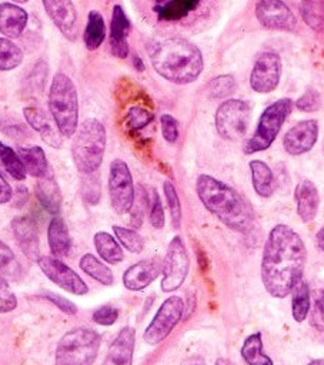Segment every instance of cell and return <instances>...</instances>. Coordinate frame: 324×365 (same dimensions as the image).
Instances as JSON below:
<instances>
[{
	"label": "cell",
	"mask_w": 324,
	"mask_h": 365,
	"mask_svg": "<svg viewBox=\"0 0 324 365\" xmlns=\"http://www.w3.org/2000/svg\"><path fill=\"white\" fill-rule=\"evenodd\" d=\"M307 248L288 225L277 224L268 232L261 258V281L274 298H285L303 278Z\"/></svg>",
	"instance_id": "obj_1"
},
{
	"label": "cell",
	"mask_w": 324,
	"mask_h": 365,
	"mask_svg": "<svg viewBox=\"0 0 324 365\" xmlns=\"http://www.w3.org/2000/svg\"><path fill=\"white\" fill-rule=\"evenodd\" d=\"M153 68L176 84L194 81L203 71V54L197 46L181 37H157L147 44Z\"/></svg>",
	"instance_id": "obj_2"
},
{
	"label": "cell",
	"mask_w": 324,
	"mask_h": 365,
	"mask_svg": "<svg viewBox=\"0 0 324 365\" xmlns=\"http://www.w3.org/2000/svg\"><path fill=\"white\" fill-rule=\"evenodd\" d=\"M196 191L201 204L230 230L247 232L253 227L254 215L250 205L228 184L201 174L197 177Z\"/></svg>",
	"instance_id": "obj_3"
},
{
	"label": "cell",
	"mask_w": 324,
	"mask_h": 365,
	"mask_svg": "<svg viewBox=\"0 0 324 365\" xmlns=\"http://www.w3.org/2000/svg\"><path fill=\"white\" fill-rule=\"evenodd\" d=\"M106 140V128L98 120L87 118L80 124L71 143L73 161L80 173L93 174L101 165Z\"/></svg>",
	"instance_id": "obj_4"
},
{
	"label": "cell",
	"mask_w": 324,
	"mask_h": 365,
	"mask_svg": "<svg viewBox=\"0 0 324 365\" xmlns=\"http://www.w3.org/2000/svg\"><path fill=\"white\" fill-rule=\"evenodd\" d=\"M49 108L63 137H73L79 125V97L70 77L57 73L49 91Z\"/></svg>",
	"instance_id": "obj_5"
},
{
	"label": "cell",
	"mask_w": 324,
	"mask_h": 365,
	"mask_svg": "<svg viewBox=\"0 0 324 365\" xmlns=\"http://www.w3.org/2000/svg\"><path fill=\"white\" fill-rule=\"evenodd\" d=\"M100 345L101 336L97 331L86 327L73 328L59 341L54 365H93Z\"/></svg>",
	"instance_id": "obj_6"
},
{
	"label": "cell",
	"mask_w": 324,
	"mask_h": 365,
	"mask_svg": "<svg viewBox=\"0 0 324 365\" xmlns=\"http://www.w3.org/2000/svg\"><path fill=\"white\" fill-rule=\"evenodd\" d=\"M291 110L293 101L290 98H280L265 107L260 115L254 134L244 145V153L254 154L267 150L275 140Z\"/></svg>",
	"instance_id": "obj_7"
},
{
	"label": "cell",
	"mask_w": 324,
	"mask_h": 365,
	"mask_svg": "<svg viewBox=\"0 0 324 365\" xmlns=\"http://www.w3.org/2000/svg\"><path fill=\"white\" fill-rule=\"evenodd\" d=\"M251 118L250 106L238 98L223 101L216 111V128L221 138L227 141L241 140L248 128Z\"/></svg>",
	"instance_id": "obj_8"
},
{
	"label": "cell",
	"mask_w": 324,
	"mask_h": 365,
	"mask_svg": "<svg viewBox=\"0 0 324 365\" xmlns=\"http://www.w3.org/2000/svg\"><path fill=\"white\" fill-rule=\"evenodd\" d=\"M183 314L184 302L181 297L171 295L164 299L143 334L144 341L148 345H158L163 342L180 322Z\"/></svg>",
	"instance_id": "obj_9"
},
{
	"label": "cell",
	"mask_w": 324,
	"mask_h": 365,
	"mask_svg": "<svg viewBox=\"0 0 324 365\" xmlns=\"http://www.w3.org/2000/svg\"><path fill=\"white\" fill-rule=\"evenodd\" d=\"M108 197L113 210L117 214H126L131 211L136 200V190L128 165L116 158L110 164L108 171Z\"/></svg>",
	"instance_id": "obj_10"
},
{
	"label": "cell",
	"mask_w": 324,
	"mask_h": 365,
	"mask_svg": "<svg viewBox=\"0 0 324 365\" xmlns=\"http://www.w3.org/2000/svg\"><path fill=\"white\" fill-rule=\"evenodd\" d=\"M190 268V258L180 235L171 238L166 257L163 259V279L161 289L164 292H173L178 289L187 278Z\"/></svg>",
	"instance_id": "obj_11"
},
{
	"label": "cell",
	"mask_w": 324,
	"mask_h": 365,
	"mask_svg": "<svg viewBox=\"0 0 324 365\" xmlns=\"http://www.w3.org/2000/svg\"><path fill=\"white\" fill-rule=\"evenodd\" d=\"M39 268L41 272L57 287L74 295H84L88 291L87 284L81 279V277L71 269L69 265L61 262L56 257L40 255L37 258Z\"/></svg>",
	"instance_id": "obj_12"
},
{
	"label": "cell",
	"mask_w": 324,
	"mask_h": 365,
	"mask_svg": "<svg viewBox=\"0 0 324 365\" xmlns=\"http://www.w3.org/2000/svg\"><path fill=\"white\" fill-rule=\"evenodd\" d=\"M281 77V58L273 51L261 53L251 70L250 86L257 93L273 91Z\"/></svg>",
	"instance_id": "obj_13"
},
{
	"label": "cell",
	"mask_w": 324,
	"mask_h": 365,
	"mask_svg": "<svg viewBox=\"0 0 324 365\" xmlns=\"http://www.w3.org/2000/svg\"><path fill=\"white\" fill-rule=\"evenodd\" d=\"M255 17L264 27L271 30L293 31L297 26L294 13L283 0H258Z\"/></svg>",
	"instance_id": "obj_14"
},
{
	"label": "cell",
	"mask_w": 324,
	"mask_h": 365,
	"mask_svg": "<svg viewBox=\"0 0 324 365\" xmlns=\"http://www.w3.org/2000/svg\"><path fill=\"white\" fill-rule=\"evenodd\" d=\"M318 138L317 120H303L293 125L283 138L284 150L290 155H301L310 151Z\"/></svg>",
	"instance_id": "obj_15"
},
{
	"label": "cell",
	"mask_w": 324,
	"mask_h": 365,
	"mask_svg": "<svg viewBox=\"0 0 324 365\" xmlns=\"http://www.w3.org/2000/svg\"><path fill=\"white\" fill-rule=\"evenodd\" d=\"M44 10L57 29L69 40H74L79 33L77 11L71 0H43Z\"/></svg>",
	"instance_id": "obj_16"
},
{
	"label": "cell",
	"mask_w": 324,
	"mask_h": 365,
	"mask_svg": "<svg viewBox=\"0 0 324 365\" xmlns=\"http://www.w3.org/2000/svg\"><path fill=\"white\" fill-rule=\"evenodd\" d=\"M163 272V261L151 257L128 267L123 274V284L130 291L147 288Z\"/></svg>",
	"instance_id": "obj_17"
},
{
	"label": "cell",
	"mask_w": 324,
	"mask_h": 365,
	"mask_svg": "<svg viewBox=\"0 0 324 365\" xmlns=\"http://www.w3.org/2000/svg\"><path fill=\"white\" fill-rule=\"evenodd\" d=\"M11 231L17 244L20 245L24 255L30 259H36L40 257L39 251V231L34 220L30 215H19L11 221Z\"/></svg>",
	"instance_id": "obj_18"
},
{
	"label": "cell",
	"mask_w": 324,
	"mask_h": 365,
	"mask_svg": "<svg viewBox=\"0 0 324 365\" xmlns=\"http://www.w3.org/2000/svg\"><path fill=\"white\" fill-rule=\"evenodd\" d=\"M136 345V331L133 327H124L108 346L103 365H131Z\"/></svg>",
	"instance_id": "obj_19"
},
{
	"label": "cell",
	"mask_w": 324,
	"mask_h": 365,
	"mask_svg": "<svg viewBox=\"0 0 324 365\" xmlns=\"http://www.w3.org/2000/svg\"><path fill=\"white\" fill-rule=\"evenodd\" d=\"M131 24L127 19L123 7L120 4H116L113 7L111 14V24H110V48L113 56L118 58H124L128 54V33H130Z\"/></svg>",
	"instance_id": "obj_20"
},
{
	"label": "cell",
	"mask_w": 324,
	"mask_h": 365,
	"mask_svg": "<svg viewBox=\"0 0 324 365\" xmlns=\"http://www.w3.org/2000/svg\"><path fill=\"white\" fill-rule=\"evenodd\" d=\"M297 214L303 222H311L318 211L320 194L315 184L310 180H303L298 182L294 191Z\"/></svg>",
	"instance_id": "obj_21"
},
{
	"label": "cell",
	"mask_w": 324,
	"mask_h": 365,
	"mask_svg": "<svg viewBox=\"0 0 324 365\" xmlns=\"http://www.w3.org/2000/svg\"><path fill=\"white\" fill-rule=\"evenodd\" d=\"M153 13L158 21L173 23L197 10L201 0H153Z\"/></svg>",
	"instance_id": "obj_22"
},
{
	"label": "cell",
	"mask_w": 324,
	"mask_h": 365,
	"mask_svg": "<svg viewBox=\"0 0 324 365\" xmlns=\"http://www.w3.org/2000/svg\"><path fill=\"white\" fill-rule=\"evenodd\" d=\"M27 24V13L17 4H0V33L9 38L19 37Z\"/></svg>",
	"instance_id": "obj_23"
},
{
	"label": "cell",
	"mask_w": 324,
	"mask_h": 365,
	"mask_svg": "<svg viewBox=\"0 0 324 365\" xmlns=\"http://www.w3.org/2000/svg\"><path fill=\"white\" fill-rule=\"evenodd\" d=\"M47 242L49 248L56 258L66 257L70 252V237L69 230L63 218H51L47 228Z\"/></svg>",
	"instance_id": "obj_24"
},
{
	"label": "cell",
	"mask_w": 324,
	"mask_h": 365,
	"mask_svg": "<svg viewBox=\"0 0 324 365\" xmlns=\"http://www.w3.org/2000/svg\"><path fill=\"white\" fill-rule=\"evenodd\" d=\"M36 195L43 208H46L50 214H57L60 211L61 194L57 182L53 175L49 173L47 175L37 178L36 182Z\"/></svg>",
	"instance_id": "obj_25"
},
{
	"label": "cell",
	"mask_w": 324,
	"mask_h": 365,
	"mask_svg": "<svg viewBox=\"0 0 324 365\" xmlns=\"http://www.w3.org/2000/svg\"><path fill=\"white\" fill-rule=\"evenodd\" d=\"M251 182L257 195L263 198L271 197L274 191V174L271 168L261 160L250 161Z\"/></svg>",
	"instance_id": "obj_26"
},
{
	"label": "cell",
	"mask_w": 324,
	"mask_h": 365,
	"mask_svg": "<svg viewBox=\"0 0 324 365\" xmlns=\"http://www.w3.org/2000/svg\"><path fill=\"white\" fill-rule=\"evenodd\" d=\"M19 155L26 167L27 174L41 178L49 174V163L46 158V154L41 147L39 145H30V147H20Z\"/></svg>",
	"instance_id": "obj_27"
},
{
	"label": "cell",
	"mask_w": 324,
	"mask_h": 365,
	"mask_svg": "<svg viewBox=\"0 0 324 365\" xmlns=\"http://www.w3.org/2000/svg\"><path fill=\"white\" fill-rule=\"evenodd\" d=\"M24 113V118L26 121L30 124V127L33 130H36L37 133H40V135L43 137V140L53 145V147H60V138L57 137L56 131L53 130L51 124L49 123L46 114L39 110L37 107H26L23 110Z\"/></svg>",
	"instance_id": "obj_28"
},
{
	"label": "cell",
	"mask_w": 324,
	"mask_h": 365,
	"mask_svg": "<svg viewBox=\"0 0 324 365\" xmlns=\"http://www.w3.org/2000/svg\"><path fill=\"white\" fill-rule=\"evenodd\" d=\"M93 242L97 250V254L106 262L118 264L123 261L124 252H123L120 244L117 242V240L111 234H108L106 231H98L94 234Z\"/></svg>",
	"instance_id": "obj_29"
},
{
	"label": "cell",
	"mask_w": 324,
	"mask_h": 365,
	"mask_svg": "<svg viewBox=\"0 0 324 365\" xmlns=\"http://www.w3.org/2000/svg\"><path fill=\"white\" fill-rule=\"evenodd\" d=\"M241 356L247 365H274L273 359L263 351V339L260 332L245 336L241 346Z\"/></svg>",
	"instance_id": "obj_30"
},
{
	"label": "cell",
	"mask_w": 324,
	"mask_h": 365,
	"mask_svg": "<svg viewBox=\"0 0 324 365\" xmlns=\"http://www.w3.org/2000/svg\"><path fill=\"white\" fill-rule=\"evenodd\" d=\"M311 299H310V288L303 278L295 284L291 291V314L297 322H303L310 314Z\"/></svg>",
	"instance_id": "obj_31"
},
{
	"label": "cell",
	"mask_w": 324,
	"mask_h": 365,
	"mask_svg": "<svg viewBox=\"0 0 324 365\" xmlns=\"http://www.w3.org/2000/svg\"><path fill=\"white\" fill-rule=\"evenodd\" d=\"M80 268L93 279H96L97 282L103 284V285H111L114 282V275L113 271L103 264L97 257H94L93 254H84L80 258Z\"/></svg>",
	"instance_id": "obj_32"
},
{
	"label": "cell",
	"mask_w": 324,
	"mask_h": 365,
	"mask_svg": "<svg viewBox=\"0 0 324 365\" xmlns=\"http://www.w3.org/2000/svg\"><path fill=\"white\" fill-rule=\"evenodd\" d=\"M106 26L104 19L97 10L88 11L87 24L84 30V44L88 50H96L104 40Z\"/></svg>",
	"instance_id": "obj_33"
},
{
	"label": "cell",
	"mask_w": 324,
	"mask_h": 365,
	"mask_svg": "<svg viewBox=\"0 0 324 365\" xmlns=\"http://www.w3.org/2000/svg\"><path fill=\"white\" fill-rule=\"evenodd\" d=\"M0 161L3 164V167L6 168V171L17 181L24 180L26 178V167L19 155V153H16L11 147H9L7 144H4L3 141H0Z\"/></svg>",
	"instance_id": "obj_34"
},
{
	"label": "cell",
	"mask_w": 324,
	"mask_h": 365,
	"mask_svg": "<svg viewBox=\"0 0 324 365\" xmlns=\"http://www.w3.org/2000/svg\"><path fill=\"white\" fill-rule=\"evenodd\" d=\"M301 16L307 26L315 31L324 30V1L323 0H304L301 6Z\"/></svg>",
	"instance_id": "obj_35"
},
{
	"label": "cell",
	"mask_w": 324,
	"mask_h": 365,
	"mask_svg": "<svg viewBox=\"0 0 324 365\" xmlns=\"http://www.w3.org/2000/svg\"><path fill=\"white\" fill-rule=\"evenodd\" d=\"M21 265L11 248L0 240V275L9 279H19L21 277Z\"/></svg>",
	"instance_id": "obj_36"
},
{
	"label": "cell",
	"mask_w": 324,
	"mask_h": 365,
	"mask_svg": "<svg viewBox=\"0 0 324 365\" xmlns=\"http://www.w3.org/2000/svg\"><path fill=\"white\" fill-rule=\"evenodd\" d=\"M23 61V51L11 40L0 37V71L16 68Z\"/></svg>",
	"instance_id": "obj_37"
},
{
	"label": "cell",
	"mask_w": 324,
	"mask_h": 365,
	"mask_svg": "<svg viewBox=\"0 0 324 365\" xmlns=\"http://www.w3.org/2000/svg\"><path fill=\"white\" fill-rule=\"evenodd\" d=\"M113 232L117 238V241L130 252L138 254L144 248V240L143 237L131 228L127 227H120V225H113Z\"/></svg>",
	"instance_id": "obj_38"
},
{
	"label": "cell",
	"mask_w": 324,
	"mask_h": 365,
	"mask_svg": "<svg viewBox=\"0 0 324 365\" xmlns=\"http://www.w3.org/2000/svg\"><path fill=\"white\" fill-rule=\"evenodd\" d=\"M236 87L237 84L233 76L230 74L217 76L208 84V94L213 98H223L233 94L236 91Z\"/></svg>",
	"instance_id": "obj_39"
},
{
	"label": "cell",
	"mask_w": 324,
	"mask_h": 365,
	"mask_svg": "<svg viewBox=\"0 0 324 365\" xmlns=\"http://www.w3.org/2000/svg\"><path fill=\"white\" fill-rule=\"evenodd\" d=\"M163 190H164L166 201H167V205H168V210H170L173 225L176 228H178L180 222H181V202H180L177 190H176L174 184L171 181H168V180H166L163 182Z\"/></svg>",
	"instance_id": "obj_40"
},
{
	"label": "cell",
	"mask_w": 324,
	"mask_h": 365,
	"mask_svg": "<svg viewBox=\"0 0 324 365\" xmlns=\"http://www.w3.org/2000/svg\"><path fill=\"white\" fill-rule=\"evenodd\" d=\"M153 120H154V114L143 107H138V106L130 107L126 114V123H127L128 128L133 131H138V130L144 128Z\"/></svg>",
	"instance_id": "obj_41"
},
{
	"label": "cell",
	"mask_w": 324,
	"mask_h": 365,
	"mask_svg": "<svg viewBox=\"0 0 324 365\" xmlns=\"http://www.w3.org/2000/svg\"><path fill=\"white\" fill-rule=\"evenodd\" d=\"M148 220H150V224L157 230L164 227V221H166L164 220V208H163L160 195L156 190H153V197H151V201H150Z\"/></svg>",
	"instance_id": "obj_42"
},
{
	"label": "cell",
	"mask_w": 324,
	"mask_h": 365,
	"mask_svg": "<svg viewBox=\"0 0 324 365\" xmlns=\"http://www.w3.org/2000/svg\"><path fill=\"white\" fill-rule=\"evenodd\" d=\"M17 307V298L10 289L9 282L0 275V314L10 312Z\"/></svg>",
	"instance_id": "obj_43"
},
{
	"label": "cell",
	"mask_w": 324,
	"mask_h": 365,
	"mask_svg": "<svg viewBox=\"0 0 324 365\" xmlns=\"http://www.w3.org/2000/svg\"><path fill=\"white\" fill-rule=\"evenodd\" d=\"M294 104L300 111H317L321 107V97L317 90H307Z\"/></svg>",
	"instance_id": "obj_44"
},
{
	"label": "cell",
	"mask_w": 324,
	"mask_h": 365,
	"mask_svg": "<svg viewBox=\"0 0 324 365\" xmlns=\"http://www.w3.org/2000/svg\"><path fill=\"white\" fill-rule=\"evenodd\" d=\"M160 125H161L163 138L170 144L176 143L177 138H178V123H177V120L170 114H163L160 117Z\"/></svg>",
	"instance_id": "obj_45"
},
{
	"label": "cell",
	"mask_w": 324,
	"mask_h": 365,
	"mask_svg": "<svg viewBox=\"0 0 324 365\" xmlns=\"http://www.w3.org/2000/svg\"><path fill=\"white\" fill-rule=\"evenodd\" d=\"M118 318V309L113 305H103L93 312V321L103 327L113 325Z\"/></svg>",
	"instance_id": "obj_46"
},
{
	"label": "cell",
	"mask_w": 324,
	"mask_h": 365,
	"mask_svg": "<svg viewBox=\"0 0 324 365\" xmlns=\"http://www.w3.org/2000/svg\"><path fill=\"white\" fill-rule=\"evenodd\" d=\"M44 297L53 302L56 307H59L64 314H69V315H74L77 312V307L69 301L67 298L59 295V294H54V292H44Z\"/></svg>",
	"instance_id": "obj_47"
},
{
	"label": "cell",
	"mask_w": 324,
	"mask_h": 365,
	"mask_svg": "<svg viewBox=\"0 0 324 365\" xmlns=\"http://www.w3.org/2000/svg\"><path fill=\"white\" fill-rule=\"evenodd\" d=\"M13 197V190L10 187V184L4 180V177H1L0 174V204H6L11 200Z\"/></svg>",
	"instance_id": "obj_48"
},
{
	"label": "cell",
	"mask_w": 324,
	"mask_h": 365,
	"mask_svg": "<svg viewBox=\"0 0 324 365\" xmlns=\"http://www.w3.org/2000/svg\"><path fill=\"white\" fill-rule=\"evenodd\" d=\"M315 319H320L321 325H324V292L315 304Z\"/></svg>",
	"instance_id": "obj_49"
},
{
	"label": "cell",
	"mask_w": 324,
	"mask_h": 365,
	"mask_svg": "<svg viewBox=\"0 0 324 365\" xmlns=\"http://www.w3.org/2000/svg\"><path fill=\"white\" fill-rule=\"evenodd\" d=\"M317 245L320 247V250L324 252V225L320 228V231L317 232Z\"/></svg>",
	"instance_id": "obj_50"
},
{
	"label": "cell",
	"mask_w": 324,
	"mask_h": 365,
	"mask_svg": "<svg viewBox=\"0 0 324 365\" xmlns=\"http://www.w3.org/2000/svg\"><path fill=\"white\" fill-rule=\"evenodd\" d=\"M133 64H134V67H136L138 71H143V70H144V63L141 61V58H140L138 56H134V57H133Z\"/></svg>",
	"instance_id": "obj_51"
},
{
	"label": "cell",
	"mask_w": 324,
	"mask_h": 365,
	"mask_svg": "<svg viewBox=\"0 0 324 365\" xmlns=\"http://www.w3.org/2000/svg\"><path fill=\"white\" fill-rule=\"evenodd\" d=\"M187 365H206V362H204V359H203V358H198V356H197V358L190 359Z\"/></svg>",
	"instance_id": "obj_52"
},
{
	"label": "cell",
	"mask_w": 324,
	"mask_h": 365,
	"mask_svg": "<svg viewBox=\"0 0 324 365\" xmlns=\"http://www.w3.org/2000/svg\"><path fill=\"white\" fill-rule=\"evenodd\" d=\"M216 365H233V364L228 359H226V358H218L216 361Z\"/></svg>",
	"instance_id": "obj_53"
},
{
	"label": "cell",
	"mask_w": 324,
	"mask_h": 365,
	"mask_svg": "<svg viewBox=\"0 0 324 365\" xmlns=\"http://www.w3.org/2000/svg\"><path fill=\"white\" fill-rule=\"evenodd\" d=\"M307 365H324V359H321V358L313 359V361H310Z\"/></svg>",
	"instance_id": "obj_54"
},
{
	"label": "cell",
	"mask_w": 324,
	"mask_h": 365,
	"mask_svg": "<svg viewBox=\"0 0 324 365\" xmlns=\"http://www.w3.org/2000/svg\"><path fill=\"white\" fill-rule=\"evenodd\" d=\"M14 1H17V3H24V1H29V0H14Z\"/></svg>",
	"instance_id": "obj_55"
}]
</instances>
